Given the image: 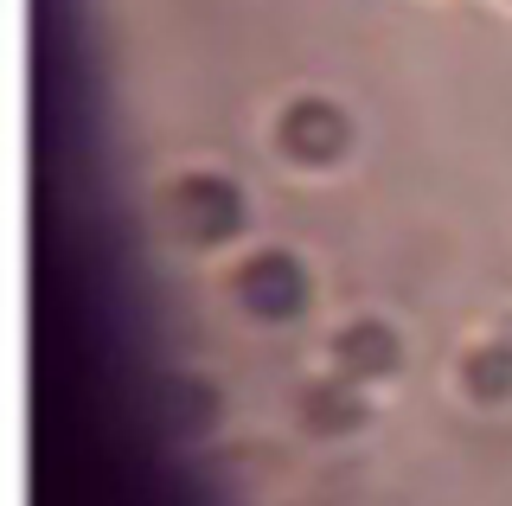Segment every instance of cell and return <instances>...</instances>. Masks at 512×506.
<instances>
[{
  "mask_svg": "<svg viewBox=\"0 0 512 506\" xmlns=\"http://www.w3.org/2000/svg\"><path fill=\"white\" fill-rule=\"evenodd\" d=\"M282 141L301 154V161H333L346 141V122L333 116L327 103H295V116L282 122Z\"/></svg>",
  "mask_w": 512,
  "mask_h": 506,
  "instance_id": "obj_1",
  "label": "cell"
},
{
  "mask_svg": "<svg viewBox=\"0 0 512 506\" xmlns=\"http://www.w3.org/2000/svg\"><path fill=\"white\" fill-rule=\"evenodd\" d=\"M340 359L352 372H391L397 340L384 334V327H352V334H340Z\"/></svg>",
  "mask_w": 512,
  "mask_h": 506,
  "instance_id": "obj_2",
  "label": "cell"
},
{
  "mask_svg": "<svg viewBox=\"0 0 512 506\" xmlns=\"http://www.w3.org/2000/svg\"><path fill=\"white\" fill-rule=\"evenodd\" d=\"M250 295L263 302V314H288L301 302V276L288 270V263H263V270L250 276Z\"/></svg>",
  "mask_w": 512,
  "mask_h": 506,
  "instance_id": "obj_3",
  "label": "cell"
},
{
  "mask_svg": "<svg viewBox=\"0 0 512 506\" xmlns=\"http://www.w3.org/2000/svg\"><path fill=\"white\" fill-rule=\"evenodd\" d=\"M468 385L480 391V398H493V391H512V353H506V346H487V353H474Z\"/></svg>",
  "mask_w": 512,
  "mask_h": 506,
  "instance_id": "obj_4",
  "label": "cell"
}]
</instances>
